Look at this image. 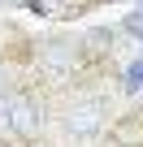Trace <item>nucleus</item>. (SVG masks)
Listing matches in <instances>:
<instances>
[{
    "mask_svg": "<svg viewBox=\"0 0 143 147\" xmlns=\"http://www.w3.org/2000/svg\"><path fill=\"white\" fill-rule=\"evenodd\" d=\"M0 121L9 130H18V134H30L35 130V104L22 100V95H5L0 100Z\"/></svg>",
    "mask_w": 143,
    "mask_h": 147,
    "instance_id": "f257e3e1",
    "label": "nucleus"
},
{
    "mask_svg": "<svg viewBox=\"0 0 143 147\" xmlns=\"http://www.w3.org/2000/svg\"><path fill=\"white\" fill-rule=\"evenodd\" d=\"M69 125H74V130H83V134H87V130H96V125H100V100H96V104H83V108H74Z\"/></svg>",
    "mask_w": 143,
    "mask_h": 147,
    "instance_id": "f03ea898",
    "label": "nucleus"
},
{
    "mask_svg": "<svg viewBox=\"0 0 143 147\" xmlns=\"http://www.w3.org/2000/svg\"><path fill=\"white\" fill-rule=\"evenodd\" d=\"M126 78H130V82H126L130 91H139V87H143V61H139V65H130V74H126Z\"/></svg>",
    "mask_w": 143,
    "mask_h": 147,
    "instance_id": "7ed1b4c3",
    "label": "nucleus"
},
{
    "mask_svg": "<svg viewBox=\"0 0 143 147\" xmlns=\"http://www.w3.org/2000/svg\"><path fill=\"white\" fill-rule=\"evenodd\" d=\"M130 30H134V35H143V13H139V18H130Z\"/></svg>",
    "mask_w": 143,
    "mask_h": 147,
    "instance_id": "20e7f679",
    "label": "nucleus"
},
{
    "mask_svg": "<svg viewBox=\"0 0 143 147\" xmlns=\"http://www.w3.org/2000/svg\"><path fill=\"white\" fill-rule=\"evenodd\" d=\"M0 100H5V87H0Z\"/></svg>",
    "mask_w": 143,
    "mask_h": 147,
    "instance_id": "39448f33",
    "label": "nucleus"
}]
</instances>
